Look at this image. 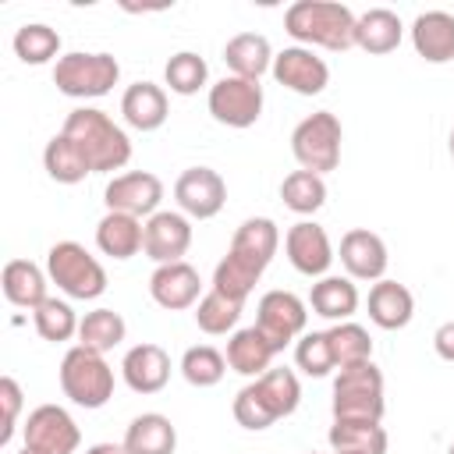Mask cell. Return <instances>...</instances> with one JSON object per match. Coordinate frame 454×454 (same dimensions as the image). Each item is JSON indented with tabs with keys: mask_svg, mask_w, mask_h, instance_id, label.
<instances>
[{
	"mask_svg": "<svg viewBox=\"0 0 454 454\" xmlns=\"http://www.w3.org/2000/svg\"><path fill=\"white\" fill-rule=\"evenodd\" d=\"M60 131L82 149V156L92 167V174L121 170L131 160V138H128V131L121 124H114V117L106 110L78 106V110L67 114Z\"/></svg>",
	"mask_w": 454,
	"mask_h": 454,
	"instance_id": "6da1fadb",
	"label": "cell"
},
{
	"mask_svg": "<svg viewBox=\"0 0 454 454\" xmlns=\"http://www.w3.org/2000/svg\"><path fill=\"white\" fill-rule=\"evenodd\" d=\"M298 401H301V383H298V376L291 369L280 365V369H270L259 380L245 383L238 390L231 411H234L241 429L259 433V429H270L277 419L294 415Z\"/></svg>",
	"mask_w": 454,
	"mask_h": 454,
	"instance_id": "7a4b0ae2",
	"label": "cell"
},
{
	"mask_svg": "<svg viewBox=\"0 0 454 454\" xmlns=\"http://www.w3.org/2000/svg\"><path fill=\"white\" fill-rule=\"evenodd\" d=\"M355 14L337 0H294L284 11V32L301 46H323L344 53L355 46Z\"/></svg>",
	"mask_w": 454,
	"mask_h": 454,
	"instance_id": "3957f363",
	"label": "cell"
},
{
	"mask_svg": "<svg viewBox=\"0 0 454 454\" xmlns=\"http://www.w3.org/2000/svg\"><path fill=\"white\" fill-rule=\"evenodd\" d=\"M46 277L50 284H57V291H64L74 301H92L106 291V270L103 262L85 252V245L78 241H57L46 252Z\"/></svg>",
	"mask_w": 454,
	"mask_h": 454,
	"instance_id": "277c9868",
	"label": "cell"
},
{
	"mask_svg": "<svg viewBox=\"0 0 454 454\" xmlns=\"http://www.w3.org/2000/svg\"><path fill=\"white\" fill-rule=\"evenodd\" d=\"M60 390L78 408H103L114 397V369L99 351L74 344L60 358Z\"/></svg>",
	"mask_w": 454,
	"mask_h": 454,
	"instance_id": "5b68a950",
	"label": "cell"
},
{
	"mask_svg": "<svg viewBox=\"0 0 454 454\" xmlns=\"http://www.w3.org/2000/svg\"><path fill=\"white\" fill-rule=\"evenodd\" d=\"M333 419H365L380 422L387 404H383V372L369 362L344 365L333 376Z\"/></svg>",
	"mask_w": 454,
	"mask_h": 454,
	"instance_id": "8992f818",
	"label": "cell"
},
{
	"mask_svg": "<svg viewBox=\"0 0 454 454\" xmlns=\"http://www.w3.org/2000/svg\"><path fill=\"white\" fill-rule=\"evenodd\" d=\"M117 78H121V64L114 53L74 50L53 64V85L71 99H99L117 85Z\"/></svg>",
	"mask_w": 454,
	"mask_h": 454,
	"instance_id": "52a82bcc",
	"label": "cell"
},
{
	"mask_svg": "<svg viewBox=\"0 0 454 454\" xmlns=\"http://www.w3.org/2000/svg\"><path fill=\"white\" fill-rule=\"evenodd\" d=\"M340 138H344V131H340L337 114L316 110V114H309L305 121L294 124L291 153H294L301 170H312V174L323 177V174L337 170V163H340Z\"/></svg>",
	"mask_w": 454,
	"mask_h": 454,
	"instance_id": "ba28073f",
	"label": "cell"
},
{
	"mask_svg": "<svg viewBox=\"0 0 454 454\" xmlns=\"http://www.w3.org/2000/svg\"><path fill=\"white\" fill-rule=\"evenodd\" d=\"M206 106H209V114H213L216 124H227V128H252V124L262 117V85L252 82V78L227 74V78H220L216 85H209Z\"/></svg>",
	"mask_w": 454,
	"mask_h": 454,
	"instance_id": "9c48e42d",
	"label": "cell"
},
{
	"mask_svg": "<svg viewBox=\"0 0 454 454\" xmlns=\"http://www.w3.org/2000/svg\"><path fill=\"white\" fill-rule=\"evenodd\" d=\"M305 323H309V305L294 291H266L255 305V326L277 351L298 340L305 333Z\"/></svg>",
	"mask_w": 454,
	"mask_h": 454,
	"instance_id": "30bf717a",
	"label": "cell"
},
{
	"mask_svg": "<svg viewBox=\"0 0 454 454\" xmlns=\"http://www.w3.org/2000/svg\"><path fill=\"white\" fill-rule=\"evenodd\" d=\"M25 447L39 450V454H74L82 443L78 422L60 408V404H39L28 411L25 426H21Z\"/></svg>",
	"mask_w": 454,
	"mask_h": 454,
	"instance_id": "8fae6325",
	"label": "cell"
},
{
	"mask_svg": "<svg viewBox=\"0 0 454 454\" xmlns=\"http://www.w3.org/2000/svg\"><path fill=\"white\" fill-rule=\"evenodd\" d=\"M160 199H163V181L149 170H128L110 177V184L103 188V202L106 213H128V216H153L160 213Z\"/></svg>",
	"mask_w": 454,
	"mask_h": 454,
	"instance_id": "7c38bea8",
	"label": "cell"
},
{
	"mask_svg": "<svg viewBox=\"0 0 454 454\" xmlns=\"http://www.w3.org/2000/svg\"><path fill=\"white\" fill-rule=\"evenodd\" d=\"M174 199L188 220H213L227 202V184L213 167H188L174 181Z\"/></svg>",
	"mask_w": 454,
	"mask_h": 454,
	"instance_id": "4fadbf2b",
	"label": "cell"
},
{
	"mask_svg": "<svg viewBox=\"0 0 454 454\" xmlns=\"http://www.w3.org/2000/svg\"><path fill=\"white\" fill-rule=\"evenodd\" d=\"M273 78L284 85V89H291V92H298V96H319L326 85H330V67H326V60L316 53V50H309V46H284L277 57H273Z\"/></svg>",
	"mask_w": 454,
	"mask_h": 454,
	"instance_id": "5bb4252c",
	"label": "cell"
},
{
	"mask_svg": "<svg viewBox=\"0 0 454 454\" xmlns=\"http://www.w3.org/2000/svg\"><path fill=\"white\" fill-rule=\"evenodd\" d=\"M192 248V220L177 209H160L145 220V245L142 252L163 266V262H181L184 252Z\"/></svg>",
	"mask_w": 454,
	"mask_h": 454,
	"instance_id": "9a60e30c",
	"label": "cell"
},
{
	"mask_svg": "<svg viewBox=\"0 0 454 454\" xmlns=\"http://www.w3.org/2000/svg\"><path fill=\"white\" fill-rule=\"evenodd\" d=\"M284 252L291 259V266L301 277H326L330 262H333V245L326 238V231L316 220H298L294 227H287L284 234Z\"/></svg>",
	"mask_w": 454,
	"mask_h": 454,
	"instance_id": "2e32d148",
	"label": "cell"
},
{
	"mask_svg": "<svg viewBox=\"0 0 454 454\" xmlns=\"http://www.w3.org/2000/svg\"><path fill=\"white\" fill-rule=\"evenodd\" d=\"M149 294L160 309L167 312H181V309H192L199 305V294H202V277L192 262H163L153 270L149 277Z\"/></svg>",
	"mask_w": 454,
	"mask_h": 454,
	"instance_id": "e0dca14e",
	"label": "cell"
},
{
	"mask_svg": "<svg viewBox=\"0 0 454 454\" xmlns=\"http://www.w3.org/2000/svg\"><path fill=\"white\" fill-rule=\"evenodd\" d=\"M337 255H340V266L348 270L351 280H372V284L383 280L387 262H390L383 238L372 234V231H365V227H351L340 238V252Z\"/></svg>",
	"mask_w": 454,
	"mask_h": 454,
	"instance_id": "ac0fdd59",
	"label": "cell"
},
{
	"mask_svg": "<svg viewBox=\"0 0 454 454\" xmlns=\"http://www.w3.org/2000/svg\"><path fill=\"white\" fill-rule=\"evenodd\" d=\"M121 376L135 394H160L170 380V355L153 340L135 344L121 362Z\"/></svg>",
	"mask_w": 454,
	"mask_h": 454,
	"instance_id": "d6986e66",
	"label": "cell"
},
{
	"mask_svg": "<svg viewBox=\"0 0 454 454\" xmlns=\"http://www.w3.org/2000/svg\"><path fill=\"white\" fill-rule=\"evenodd\" d=\"M277 245H280L277 223H273L270 216H248V220L234 231L227 255H234V259H241L245 266H252L255 273H262V270L273 262Z\"/></svg>",
	"mask_w": 454,
	"mask_h": 454,
	"instance_id": "ffe728a7",
	"label": "cell"
},
{
	"mask_svg": "<svg viewBox=\"0 0 454 454\" xmlns=\"http://www.w3.org/2000/svg\"><path fill=\"white\" fill-rule=\"evenodd\" d=\"M411 46L429 64H450L454 60V14L422 11L411 21Z\"/></svg>",
	"mask_w": 454,
	"mask_h": 454,
	"instance_id": "44dd1931",
	"label": "cell"
},
{
	"mask_svg": "<svg viewBox=\"0 0 454 454\" xmlns=\"http://www.w3.org/2000/svg\"><path fill=\"white\" fill-rule=\"evenodd\" d=\"M365 309H369V319L380 330H404L411 323V316H415V298H411V291L404 284L383 277V280H376L369 287Z\"/></svg>",
	"mask_w": 454,
	"mask_h": 454,
	"instance_id": "7402d4cb",
	"label": "cell"
},
{
	"mask_svg": "<svg viewBox=\"0 0 454 454\" xmlns=\"http://www.w3.org/2000/svg\"><path fill=\"white\" fill-rule=\"evenodd\" d=\"M167 92L153 82H135L121 96V117L135 131H156L167 121Z\"/></svg>",
	"mask_w": 454,
	"mask_h": 454,
	"instance_id": "603a6c76",
	"label": "cell"
},
{
	"mask_svg": "<svg viewBox=\"0 0 454 454\" xmlns=\"http://www.w3.org/2000/svg\"><path fill=\"white\" fill-rule=\"evenodd\" d=\"M227 365L241 376H252L259 380L262 372L273 369V358H277V348L262 337L259 326H245V330H234L231 340H227Z\"/></svg>",
	"mask_w": 454,
	"mask_h": 454,
	"instance_id": "cb8c5ba5",
	"label": "cell"
},
{
	"mask_svg": "<svg viewBox=\"0 0 454 454\" xmlns=\"http://www.w3.org/2000/svg\"><path fill=\"white\" fill-rule=\"evenodd\" d=\"M273 57L277 53H273V46H270V39L262 32H238L223 46V60H227L231 74L252 78V82H259L273 67Z\"/></svg>",
	"mask_w": 454,
	"mask_h": 454,
	"instance_id": "d4e9b609",
	"label": "cell"
},
{
	"mask_svg": "<svg viewBox=\"0 0 454 454\" xmlns=\"http://www.w3.org/2000/svg\"><path fill=\"white\" fill-rule=\"evenodd\" d=\"M96 245L110 259H131L145 245V223L128 213H106L96 223Z\"/></svg>",
	"mask_w": 454,
	"mask_h": 454,
	"instance_id": "484cf974",
	"label": "cell"
},
{
	"mask_svg": "<svg viewBox=\"0 0 454 454\" xmlns=\"http://www.w3.org/2000/svg\"><path fill=\"white\" fill-rule=\"evenodd\" d=\"M174 447H177V429L167 415L142 411L128 422V433H124L128 454H174Z\"/></svg>",
	"mask_w": 454,
	"mask_h": 454,
	"instance_id": "4316f807",
	"label": "cell"
},
{
	"mask_svg": "<svg viewBox=\"0 0 454 454\" xmlns=\"http://www.w3.org/2000/svg\"><path fill=\"white\" fill-rule=\"evenodd\" d=\"M46 280H50V277H46L35 262H28V259H11V262L4 266L0 287H4V298H7L11 305L35 312V309L50 298V294H46Z\"/></svg>",
	"mask_w": 454,
	"mask_h": 454,
	"instance_id": "83f0119b",
	"label": "cell"
},
{
	"mask_svg": "<svg viewBox=\"0 0 454 454\" xmlns=\"http://www.w3.org/2000/svg\"><path fill=\"white\" fill-rule=\"evenodd\" d=\"M309 309L323 319H333V323H348L358 309V287L351 277H319L309 291Z\"/></svg>",
	"mask_w": 454,
	"mask_h": 454,
	"instance_id": "f1b7e54d",
	"label": "cell"
},
{
	"mask_svg": "<svg viewBox=\"0 0 454 454\" xmlns=\"http://www.w3.org/2000/svg\"><path fill=\"white\" fill-rule=\"evenodd\" d=\"M326 440L337 454H387V443H390L387 429L365 419H333Z\"/></svg>",
	"mask_w": 454,
	"mask_h": 454,
	"instance_id": "f546056e",
	"label": "cell"
},
{
	"mask_svg": "<svg viewBox=\"0 0 454 454\" xmlns=\"http://www.w3.org/2000/svg\"><path fill=\"white\" fill-rule=\"evenodd\" d=\"M401 35H404V25L387 7H369L355 21V46L365 53H390L401 46Z\"/></svg>",
	"mask_w": 454,
	"mask_h": 454,
	"instance_id": "4dcf8cb0",
	"label": "cell"
},
{
	"mask_svg": "<svg viewBox=\"0 0 454 454\" xmlns=\"http://www.w3.org/2000/svg\"><path fill=\"white\" fill-rule=\"evenodd\" d=\"M43 167H46V174H50L57 184H78V181H85V177L92 174V167L85 163L82 149H78L64 131L46 142V149H43Z\"/></svg>",
	"mask_w": 454,
	"mask_h": 454,
	"instance_id": "1f68e13d",
	"label": "cell"
},
{
	"mask_svg": "<svg viewBox=\"0 0 454 454\" xmlns=\"http://www.w3.org/2000/svg\"><path fill=\"white\" fill-rule=\"evenodd\" d=\"M124 333H128V323L114 309H92L78 323V344L89 348V351H99V355L114 351L124 340Z\"/></svg>",
	"mask_w": 454,
	"mask_h": 454,
	"instance_id": "d6a6232c",
	"label": "cell"
},
{
	"mask_svg": "<svg viewBox=\"0 0 454 454\" xmlns=\"http://www.w3.org/2000/svg\"><path fill=\"white\" fill-rule=\"evenodd\" d=\"M280 199L291 213L298 216H312L316 209H323L326 202V181L312 170H291L284 181H280Z\"/></svg>",
	"mask_w": 454,
	"mask_h": 454,
	"instance_id": "836d02e7",
	"label": "cell"
},
{
	"mask_svg": "<svg viewBox=\"0 0 454 454\" xmlns=\"http://www.w3.org/2000/svg\"><path fill=\"white\" fill-rule=\"evenodd\" d=\"M241 309H245V301H234V298H227V294H220V291L209 287V291L199 298V305H195V323H199L202 333L220 337V333H227V330L238 326Z\"/></svg>",
	"mask_w": 454,
	"mask_h": 454,
	"instance_id": "e575fe53",
	"label": "cell"
},
{
	"mask_svg": "<svg viewBox=\"0 0 454 454\" xmlns=\"http://www.w3.org/2000/svg\"><path fill=\"white\" fill-rule=\"evenodd\" d=\"M14 53L25 64H50L60 53V35H57V28H50L43 21H28L14 32Z\"/></svg>",
	"mask_w": 454,
	"mask_h": 454,
	"instance_id": "d590c367",
	"label": "cell"
},
{
	"mask_svg": "<svg viewBox=\"0 0 454 454\" xmlns=\"http://www.w3.org/2000/svg\"><path fill=\"white\" fill-rule=\"evenodd\" d=\"M330 337V351H333V362L337 369L344 365H358V362H369L372 358V340H369V330L358 326V323H333L326 330Z\"/></svg>",
	"mask_w": 454,
	"mask_h": 454,
	"instance_id": "8d00e7d4",
	"label": "cell"
},
{
	"mask_svg": "<svg viewBox=\"0 0 454 454\" xmlns=\"http://www.w3.org/2000/svg\"><path fill=\"white\" fill-rule=\"evenodd\" d=\"M32 323H35V333L43 337V340H50V344H60V340H71L74 333H78V316H74V309L67 305V301H60V298H46L35 312H32Z\"/></svg>",
	"mask_w": 454,
	"mask_h": 454,
	"instance_id": "74e56055",
	"label": "cell"
},
{
	"mask_svg": "<svg viewBox=\"0 0 454 454\" xmlns=\"http://www.w3.org/2000/svg\"><path fill=\"white\" fill-rule=\"evenodd\" d=\"M223 372H227V358L209 344H195L181 355V376L199 390L216 387L223 380Z\"/></svg>",
	"mask_w": 454,
	"mask_h": 454,
	"instance_id": "f35d334b",
	"label": "cell"
},
{
	"mask_svg": "<svg viewBox=\"0 0 454 454\" xmlns=\"http://www.w3.org/2000/svg\"><path fill=\"white\" fill-rule=\"evenodd\" d=\"M206 78H209V67H206V60H202L195 50L174 53V57L167 60V67H163V82H167L170 92H177V96H195V92L206 85Z\"/></svg>",
	"mask_w": 454,
	"mask_h": 454,
	"instance_id": "ab89813d",
	"label": "cell"
},
{
	"mask_svg": "<svg viewBox=\"0 0 454 454\" xmlns=\"http://www.w3.org/2000/svg\"><path fill=\"white\" fill-rule=\"evenodd\" d=\"M294 365L305 372V376H330L337 369L333 362V351H330V337L326 330H312V333H301L298 344H294Z\"/></svg>",
	"mask_w": 454,
	"mask_h": 454,
	"instance_id": "60d3db41",
	"label": "cell"
},
{
	"mask_svg": "<svg viewBox=\"0 0 454 454\" xmlns=\"http://www.w3.org/2000/svg\"><path fill=\"white\" fill-rule=\"evenodd\" d=\"M259 277H262V273H255V270L245 266L241 259L223 255V259L216 262V270H213V291L234 298V301H245V298L252 294V287L259 284Z\"/></svg>",
	"mask_w": 454,
	"mask_h": 454,
	"instance_id": "b9f144b4",
	"label": "cell"
},
{
	"mask_svg": "<svg viewBox=\"0 0 454 454\" xmlns=\"http://www.w3.org/2000/svg\"><path fill=\"white\" fill-rule=\"evenodd\" d=\"M0 404H4V429H0V443L7 447L14 429H18V415H21V387L14 376L0 380Z\"/></svg>",
	"mask_w": 454,
	"mask_h": 454,
	"instance_id": "7bdbcfd3",
	"label": "cell"
},
{
	"mask_svg": "<svg viewBox=\"0 0 454 454\" xmlns=\"http://www.w3.org/2000/svg\"><path fill=\"white\" fill-rule=\"evenodd\" d=\"M433 348H436V355H440L443 362H454V319H447V323L436 326Z\"/></svg>",
	"mask_w": 454,
	"mask_h": 454,
	"instance_id": "ee69618b",
	"label": "cell"
},
{
	"mask_svg": "<svg viewBox=\"0 0 454 454\" xmlns=\"http://www.w3.org/2000/svg\"><path fill=\"white\" fill-rule=\"evenodd\" d=\"M85 454H128V450H124V443H92V447H85Z\"/></svg>",
	"mask_w": 454,
	"mask_h": 454,
	"instance_id": "f6af8a7d",
	"label": "cell"
},
{
	"mask_svg": "<svg viewBox=\"0 0 454 454\" xmlns=\"http://www.w3.org/2000/svg\"><path fill=\"white\" fill-rule=\"evenodd\" d=\"M18 454H39V450H28V447H21V450H18Z\"/></svg>",
	"mask_w": 454,
	"mask_h": 454,
	"instance_id": "bcb514c9",
	"label": "cell"
},
{
	"mask_svg": "<svg viewBox=\"0 0 454 454\" xmlns=\"http://www.w3.org/2000/svg\"><path fill=\"white\" fill-rule=\"evenodd\" d=\"M450 156H454V131H450Z\"/></svg>",
	"mask_w": 454,
	"mask_h": 454,
	"instance_id": "7dc6e473",
	"label": "cell"
},
{
	"mask_svg": "<svg viewBox=\"0 0 454 454\" xmlns=\"http://www.w3.org/2000/svg\"><path fill=\"white\" fill-rule=\"evenodd\" d=\"M450 454H454V443H450Z\"/></svg>",
	"mask_w": 454,
	"mask_h": 454,
	"instance_id": "c3c4849f",
	"label": "cell"
},
{
	"mask_svg": "<svg viewBox=\"0 0 454 454\" xmlns=\"http://www.w3.org/2000/svg\"><path fill=\"white\" fill-rule=\"evenodd\" d=\"M333 454H337V450H333Z\"/></svg>",
	"mask_w": 454,
	"mask_h": 454,
	"instance_id": "681fc988",
	"label": "cell"
}]
</instances>
